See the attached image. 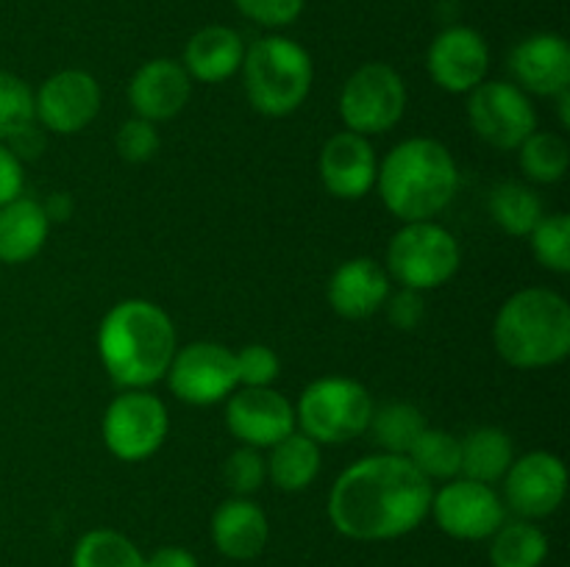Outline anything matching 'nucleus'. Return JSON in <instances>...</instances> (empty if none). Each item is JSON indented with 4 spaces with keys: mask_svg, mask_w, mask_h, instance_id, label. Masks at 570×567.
Wrapping results in <instances>:
<instances>
[{
    "mask_svg": "<svg viewBox=\"0 0 570 567\" xmlns=\"http://www.w3.org/2000/svg\"><path fill=\"white\" fill-rule=\"evenodd\" d=\"M170 415L148 389H122L104 415V442L122 461H142L165 445Z\"/></svg>",
    "mask_w": 570,
    "mask_h": 567,
    "instance_id": "nucleus-9",
    "label": "nucleus"
},
{
    "mask_svg": "<svg viewBox=\"0 0 570 567\" xmlns=\"http://www.w3.org/2000/svg\"><path fill=\"white\" fill-rule=\"evenodd\" d=\"M223 478H226V487L239 498L254 495L267 481V461L262 450L250 448V445H239L237 450L228 454L226 465H223Z\"/></svg>",
    "mask_w": 570,
    "mask_h": 567,
    "instance_id": "nucleus-34",
    "label": "nucleus"
},
{
    "mask_svg": "<svg viewBox=\"0 0 570 567\" xmlns=\"http://www.w3.org/2000/svg\"><path fill=\"white\" fill-rule=\"evenodd\" d=\"M6 145H9L11 153L22 161V156H28V159H31V156L42 153L45 137H42V131L37 128V122H31V126L22 128V131L17 133V137H11Z\"/></svg>",
    "mask_w": 570,
    "mask_h": 567,
    "instance_id": "nucleus-41",
    "label": "nucleus"
},
{
    "mask_svg": "<svg viewBox=\"0 0 570 567\" xmlns=\"http://www.w3.org/2000/svg\"><path fill=\"white\" fill-rule=\"evenodd\" d=\"M33 120V89L20 76L0 70V142L28 128Z\"/></svg>",
    "mask_w": 570,
    "mask_h": 567,
    "instance_id": "nucleus-33",
    "label": "nucleus"
},
{
    "mask_svg": "<svg viewBox=\"0 0 570 567\" xmlns=\"http://www.w3.org/2000/svg\"><path fill=\"white\" fill-rule=\"evenodd\" d=\"M390 276L384 265L356 256V259L343 261L334 270L328 281V304L345 320H365L384 309V300L390 298Z\"/></svg>",
    "mask_w": 570,
    "mask_h": 567,
    "instance_id": "nucleus-20",
    "label": "nucleus"
},
{
    "mask_svg": "<svg viewBox=\"0 0 570 567\" xmlns=\"http://www.w3.org/2000/svg\"><path fill=\"white\" fill-rule=\"evenodd\" d=\"M376 187L382 203L401 222L434 220L460 189V167L443 142L412 137L384 156Z\"/></svg>",
    "mask_w": 570,
    "mask_h": 567,
    "instance_id": "nucleus-3",
    "label": "nucleus"
},
{
    "mask_svg": "<svg viewBox=\"0 0 570 567\" xmlns=\"http://www.w3.org/2000/svg\"><path fill=\"white\" fill-rule=\"evenodd\" d=\"M371 428L382 454L406 456L426 428V417L417 406L395 400V404H384L382 409H373Z\"/></svg>",
    "mask_w": 570,
    "mask_h": 567,
    "instance_id": "nucleus-30",
    "label": "nucleus"
},
{
    "mask_svg": "<svg viewBox=\"0 0 570 567\" xmlns=\"http://www.w3.org/2000/svg\"><path fill=\"white\" fill-rule=\"evenodd\" d=\"M234 359H237L239 387H271L282 370L276 350L267 345H245L243 350L234 354Z\"/></svg>",
    "mask_w": 570,
    "mask_h": 567,
    "instance_id": "nucleus-36",
    "label": "nucleus"
},
{
    "mask_svg": "<svg viewBox=\"0 0 570 567\" xmlns=\"http://www.w3.org/2000/svg\"><path fill=\"white\" fill-rule=\"evenodd\" d=\"M234 6L256 26L284 28L298 20L306 0H234Z\"/></svg>",
    "mask_w": 570,
    "mask_h": 567,
    "instance_id": "nucleus-37",
    "label": "nucleus"
},
{
    "mask_svg": "<svg viewBox=\"0 0 570 567\" xmlns=\"http://www.w3.org/2000/svg\"><path fill=\"white\" fill-rule=\"evenodd\" d=\"M532 239V253L546 270L560 272L566 276L570 272V217L566 211H557V215H546L543 220L534 226V231L529 233Z\"/></svg>",
    "mask_w": 570,
    "mask_h": 567,
    "instance_id": "nucleus-32",
    "label": "nucleus"
},
{
    "mask_svg": "<svg viewBox=\"0 0 570 567\" xmlns=\"http://www.w3.org/2000/svg\"><path fill=\"white\" fill-rule=\"evenodd\" d=\"M406 459L429 478V481H451L462 470V439L445 428H423L421 437L410 448Z\"/></svg>",
    "mask_w": 570,
    "mask_h": 567,
    "instance_id": "nucleus-29",
    "label": "nucleus"
},
{
    "mask_svg": "<svg viewBox=\"0 0 570 567\" xmlns=\"http://www.w3.org/2000/svg\"><path fill=\"white\" fill-rule=\"evenodd\" d=\"M70 567H145V554L115 528H92L72 548Z\"/></svg>",
    "mask_w": 570,
    "mask_h": 567,
    "instance_id": "nucleus-28",
    "label": "nucleus"
},
{
    "mask_svg": "<svg viewBox=\"0 0 570 567\" xmlns=\"http://www.w3.org/2000/svg\"><path fill=\"white\" fill-rule=\"evenodd\" d=\"M426 70L440 89L468 94L484 81L490 70V48L471 26H451L432 39Z\"/></svg>",
    "mask_w": 570,
    "mask_h": 567,
    "instance_id": "nucleus-16",
    "label": "nucleus"
},
{
    "mask_svg": "<svg viewBox=\"0 0 570 567\" xmlns=\"http://www.w3.org/2000/svg\"><path fill=\"white\" fill-rule=\"evenodd\" d=\"M518 161H521V170L527 172L529 181L557 183L566 178L570 165L568 142L560 133L534 131L518 148Z\"/></svg>",
    "mask_w": 570,
    "mask_h": 567,
    "instance_id": "nucleus-31",
    "label": "nucleus"
},
{
    "mask_svg": "<svg viewBox=\"0 0 570 567\" xmlns=\"http://www.w3.org/2000/svg\"><path fill=\"white\" fill-rule=\"evenodd\" d=\"M165 378L170 392L189 406L220 404L239 387L234 350L220 342H189L178 348Z\"/></svg>",
    "mask_w": 570,
    "mask_h": 567,
    "instance_id": "nucleus-12",
    "label": "nucleus"
},
{
    "mask_svg": "<svg viewBox=\"0 0 570 567\" xmlns=\"http://www.w3.org/2000/svg\"><path fill=\"white\" fill-rule=\"evenodd\" d=\"M493 345L507 365L540 370L570 354V306L560 292L527 287L504 300L493 322Z\"/></svg>",
    "mask_w": 570,
    "mask_h": 567,
    "instance_id": "nucleus-4",
    "label": "nucleus"
},
{
    "mask_svg": "<svg viewBox=\"0 0 570 567\" xmlns=\"http://www.w3.org/2000/svg\"><path fill=\"white\" fill-rule=\"evenodd\" d=\"M22 183H26L22 161L11 153L9 145L0 142V206H6L17 195H22Z\"/></svg>",
    "mask_w": 570,
    "mask_h": 567,
    "instance_id": "nucleus-39",
    "label": "nucleus"
},
{
    "mask_svg": "<svg viewBox=\"0 0 570 567\" xmlns=\"http://www.w3.org/2000/svg\"><path fill=\"white\" fill-rule=\"evenodd\" d=\"M267 478L282 493H301L309 487L321 472V445L295 428L284 439H278L267 456Z\"/></svg>",
    "mask_w": 570,
    "mask_h": 567,
    "instance_id": "nucleus-24",
    "label": "nucleus"
},
{
    "mask_svg": "<svg viewBox=\"0 0 570 567\" xmlns=\"http://www.w3.org/2000/svg\"><path fill=\"white\" fill-rule=\"evenodd\" d=\"M50 233V220L42 200L17 195L0 206V261L3 265H26L45 248Z\"/></svg>",
    "mask_w": 570,
    "mask_h": 567,
    "instance_id": "nucleus-23",
    "label": "nucleus"
},
{
    "mask_svg": "<svg viewBox=\"0 0 570 567\" xmlns=\"http://www.w3.org/2000/svg\"><path fill=\"white\" fill-rule=\"evenodd\" d=\"M468 122L490 148L518 150L538 131V111L521 87L510 81H482L468 92Z\"/></svg>",
    "mask_w": 570,
    "mask_h": 567,
    "instance_id": "nucleus-10",
    "label": "nucleus"
},
{
    "mask_svg": "<svg viewBox=\"0 0 570 567\" xmlns=\"http://www.w3.org/2000/svg\"><path fill=\"white\" fill-rule=\"evenodd\" d=\"M145 567H198V559L193 550L181 545H161L154 554L145 556Z\"/></svg>",
    "mask_w": 570,
    "mask_h": 567,
    "instance_id": "nucleus-40",
    "label": "nucleus"
},
{
    "mask_svg": "<svg viewBox=\"0 0 570 567\" xmlns=\"http://www.w3.org/2000/svg\"><path fill=\"white\" fill-rule=\"evenodd\" d=\"M515 461L510 434L495 426L473 428L462 439V470L460 476L473 478L482 484H495L507 476L510 465Z\"/></svg>",
    "mask_w": 570,
    "mask_h": 567,
    "instance_id": "nucleus-25",
    "label": "nucleus"
},
{
    "mask_svg": "<svg viewBox=\"0 0 570 567\" xmlns=\"http://www.w3.org/2000/svg\"><path fill=\"white\" fill-rule=\"evenodd\" d=\"M429 515L449 537L462 539V543H479L499 531L501 523L507 520V506L493 484L456 476L432 495Z\"/></svg>",
    "mask_w": 570,
    "mask_h": 567,
    "instance_id": "nucleus-11",
    "label": "nucleus"
},
{
    "mask_svg": "<svg viewBox=\"0 0 570 567\" xmlns=\"http://www.w3.org/2000/svg\"><path fill=\"white\" fill-rule=\"evenodd\" d=\"M488 209L495 226L510 233V237H529L534 231V226L546 217L538 189L521 181L499 183L490 192Z\"/></svg>",
    "mask_w": 570,
    "mask_h": 567,
    "instance_id": "nucleus-27",
    "label": "nucleus"
},
{
    "mask_svg": "<svg viewBox=\"0 0 570 567\" xmlns=\"http://www.w3.org/2000/svg\"><path fill=\"white\" fill-rule=\"evenodd\" d=\"M100 103L104 92L95 76L87 70H59L45 78L42 87L33 92V120L45 131L70 137L98 117Z\"/></svg>",
    "mask_w": 570,
    "mask_h": 567,
    "instance_id": "nucleus-14",
    "label": "nucleus"
},
{
    "mask_svg": "<svg viewBox=\"0 0 570 567\" xmlns=\"http://www.w3.org/2000/svg\"><path fill=\"white\" fill-rule=\"evenodd\" d=\"M176 350V326L170 315L145 298L120 300L100 320V361L111 381L122 389H148L161 381Z\"/></svg>",
    "mask_w": 570,
    "mask_h": 567,
    "instance_id": "nucleus-2",
    "label": "nucleus"
},
{
    "mask_svg": "<svg viewBox=\"0 0 570 567\" xmlns=\"http://www.w3.org/2000/svg\"><path fill=\"white\" fill-rule=\"evenodd\" d=\"M384 309H387L390 322L401 331H415L423 322V315H426V304H423V295L415 292V289H404L399 292H390V298L384 300Z\"/></svg>",
    "mask_w": 570,
    "mask_h": 567,
    "instance_id": "nucleus-38",
    "label": "nucleus"
},
{
    "mask_svg": "<svg viewBox=\"0 0 570 567\" xmlns=\"http://www.w3.org/2000/svg\"><path fill=\"white\" fill-rule=\"evenodd\" d=\"M510 72L523 92L554 94L570 89V48L560 33H532L510 50Z\"/></svg>",
    "mask_w": 570,
    "mask_h": 567,
    "instance_id": "nucleus-18",
    "label": "nucleus"
},
{
    "mask_svg": "<svg viewBox=\"0 0 570 567\" xmlns=\"http://www.w3.org/2000/svg\"><path fill=\"white\" fill-rule=\"evenodd\" d=\"M317 172H321L323 187L334 198L360 200L376 187V150L362 133L340 131L323 145L317 156Z\"/></svg>",
    "mask_w": 570,
    "mask_h": 567,
    "instance_id": "nucleus-17",
    "label": "nucleus"
},
{
    "mask_svg": "<svg viewBox=\"0 0 570 567\" xmlns=\"http://www.w3.org/2000/svg\"><path fill=\"white\" fill-rule=\"evenodd\" d=\"M193 94V78L181 61L150 59L134 72L128 83V103L134 115L148 122H165L181 115Z\"/></svg>",
    "mask_w": 570,
    "mask_h": 567,
    "instance_id": "nucleus-19",
    "label": "nucleus"
},
{
    "mask_svg": "<svg viewBox=\"0 0 570 567\" xmlns=\"http://www.w3.org/2000/svg\"><path fill=\"white\" fill-rule=\"evenodd\" d=\"M549 556V537L534 520H504L490 537L493 567H540Z\"/></svg>",
    "mask_w": 570,
    "mask_h": 567,
    "instance_id": "nucleus-26",
    "label": "nucleus"
},
{
    "mask_svg": "<svg viewBox=\"0 0 570 567\" xmlns=\"http://www.w3.org/2000/svg\"><path fill=\"white\" fill-rule=\"evenodd\" d=\"M226 426L250 448H273L295 431V406L271 387H239L226 398Z\"/></svg>",
    "mask_w": 570,
    "mask_h": 567,
    "instance_id": "nucleus-15",
    "label": "nucleus"
},
{
    "mask_svg": "<svg viewBox=\"0 0 570 567\" xmlns=\"http://www.w3.org/2000/svg\"><path fill=\"white\" fill-rule=\"evenodd\" d=\"M239 70L250 106L265 117H287L298 111L315 81L309 50L278 33L256 39L245 48Z\"/></svg>",
    "mask_w": 570,
    "mask_h": 567,
    "instance_id": "nucleus-5",
    "label": "nucleus"
},
{
    "mask_svg": "<svg viewBox=\"0 0 570 567\" xmlns=\"http://www.w3.org/2000/svg\"><path fill=\"white\" fill-rule=\"evenodd\" d=\"M390 281L404 289L426 292L443 287L456 276L462 265V250L454 233L434 220L404 222L387 245Z\"/></svg>",
    "mask_w": 570,
    "mask_h": 567,
    "instance_id": "nucleus-7",
    "label": "nucleus"
},
{
    "mask_svg": "<svg viewBox=\"0 0 570 567\" xmlns=\"http://www.w3.org/2000/svg\"><path fill=\"white\" fill-rule=\"evenodd\" d=\"M159 131H156V122L142 120V117H131V120L122 122L117 128L115 148L120 153L122 161H131V165H145V161L154 159L159 153Z\"/></svg>",
    "mask_w": 570,
    "mask_h": 567,
    "instance_id": "nucleus-35",
    "label": "nucleus"
},
{
    "mask_svg": "<svg viewBox=\"0 0 570 567\" xmlns=\"http://www.w3.org/2000/svg\"><path fill=\"white\" fill-rule=\"evenodd\" d=\"M271 539V523L265 509L250 498L223 500L212 515V543L226 559L250 561L265 550Z\"/></svg>",
    "mask_w": 570,
    "mask_h": 567,
    "instance_id": "nucleus-21",
    "label": "nucleus"
},
{
    "mask_svg": "<svg viewBox=\"0 0 570 567\" xmlns=\"http://www.w3.org/2000/svg\"><path fill=\"white\" fill-rule=\"evenodd\" d=\"M373 400L360 381L326 376L312 381L295 404V428L317 445H343L371 428Z\"/></svg>",
    "mask_w": 570,
    "mask_h": 567,
    "instance_id": "nucleus-6",
    "label": "nucleus"
},
{
    "mask_svg": "<svg viewBox=\"0 0 570 567\" xmlns=\"http://www.w3.org/2000/svg\"><path fill=\"white\" fill-rule=\"evenodd\" d=\"M42 209L50 222H65L72 215V198L67 192H53L48 200H42Z\"/></svg>",
    "mask_w": 570,
    "mask_h": 567,
    "instance_id": "nucleus-42",
    "label": "nucleus"
},
{
    "mask_svg": "<svg viewBox=\"0 0 570 567\" xmlns=\"http://www.w3.org/2000/svg\"><path fill=\"white\" fill-rule=\"evenodd\" d=\"M434 484L399 454H373L345 467L328 495V520L356 543H387L415 531L432 509Z\"/></svg>",
    "mask_w": 570,
    "mask_h": 567,
    "instance_id": "nucleus-1",
    "label": "nucleus"
},
{
    "mask_svg": "<svg viewBox=\"0 0 570 567\" xmlns=\"http://www.w3.org/2000/svg\"><path fill=\"white\" fill-rule=\"evenodd\" d=\"M554 98H557V111H560V122L562 126H570V89L554 94Z\"/></svg>",
    "mask_w": 570,
    "mask_h": 567,
    "instance_id": "nucleus-43",
    "label": "nucleus"
},
{
    "mask_svg": "<svg viewBox=\"0 0 570 567\" xmlns=\"http://www.w3.org/2000/svg\"><path fill=\"white\" fill-rule=\"evenodd\" d=\"M337 106L348 131L376 137L390 131L404 117L406 83L395 67L384 61H367L343 83Z\"/></svg>",
    "mask_w": 570,
    "mask_h": 567,
    "instance_id": "nucleus-8",
    "label": "nucleus"
},
{
    "mask_svg": "<svg viewBox=\"0 0 570 567\" xmlns=\"http://www.w3.org/2000/svg\"><path fill=\"white\" fill-rule=\"evenodd\" d=\"M245 59V42L234 28L228 26H206L189 37L184 44V70L189 78L200 83L228 81L234 72H239Z\"/></svg>",
    "mask_w": 570,
    "mask_h": 567,
    "instance_id": "nucleus-22",
    "label": "nucleus"
},
{
    "mask_svg": "<svg viewBox=\"0 0 570 567\" xmlns=\"http://www.w3.org/2000/svg\"><path fill=\"white\" fill-rule=\"evenodd\" d=\"M504 481V506L521 520H543L554 515L568 495L566 461L549 450L515 456Z\"/></svg>",
    "mask_w": 570,
    "mask_h": 567,
    "instance_id": "nucleus-13",
    "label": "nucleus"
}]
</instances>
